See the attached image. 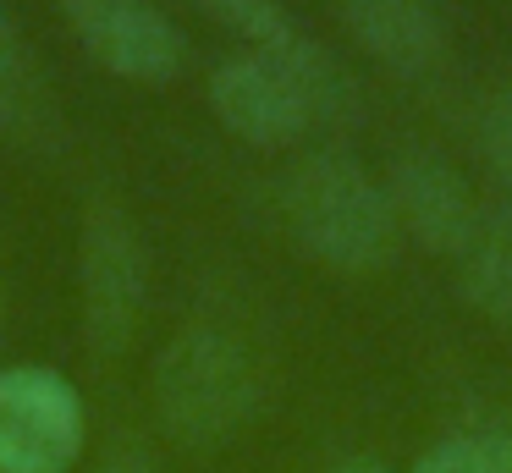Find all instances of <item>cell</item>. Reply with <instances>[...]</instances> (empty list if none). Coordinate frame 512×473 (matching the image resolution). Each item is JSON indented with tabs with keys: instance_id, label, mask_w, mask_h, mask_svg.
I'll use <instances>...</instances> for the list:
<instances>
[{
	"instance_id": "1",
	"label": "cell",
	"mask_w": 512,
	"mask_h": 473,
	"mask_svg": "<svg viewBox=\"0 0 512 473\" xmlns=\"http://www.w3.org/2000/svg\"><path fill=\"white\" fill-rule=\"evenodd\" d=\"M281 204L292 237L336 270H375L397 248V215L386 187L342 149L303 154L281 182Z\"/></svg>"
},
{
	"instance_id": "2",
	"label": "cell",
	"mask_w": 512,
	"mask_h": 473,
	"mask_svg": "<svg viewBox=\"0 0 512 473\" xmlns=\"http://www.w3.org/2000/svg\"><path fill=\"white\" fill-rule=\"evenodd\" d=\"M254 402H259V374L237 336L193 325L160 347L155 407L160 424L182 446H215V440L237 435L254 418Z\"/></svg>"
},
{
	"instance_id": "3",
	"label": "cell",
	"mask_w": 512,
	"mask_h": 473,
	"mask_svg": "<svg viewBox=\"0 0 512 473\" xmlns=\"http://www.w3.org/2000/svg\"><path fill=\"white\" fill-rule=\"evenodd\" d=\"M83 451V402L39 363L0 369V473H67Z\"/></svg>"
},
{
	"instance_id": "4",
	"label": "cell",
	"mask_w": 512,
	"mask_h": 473,
	"mask_svg": "<svg viewBox=\"0 0 512 473\" xmlns=\"http://www.w3.org/2000/svg\"><path fill=\"white\" fill-rule=\"evenodd\" d=\"M78 275H83V330H89V347L122 352L138 325V308H144V242H138V226L111 198L89 204V215H83Z\"/></svg>"
},
{
	"instance_id": "5",
	"label": "cell",
	"mask_w": 512,
	"mask_h": 473,
	"mask_svg": "<svg viewBox=\"0 0 512 473\" xmlns=\"http://www.w3.org/2000/svg\"><path fill=\"white\" fill-rule=\"evenodd\" d=\"M210 105L226 127L254 138V143H287V138H298V132H309L314 121H320L309 88H303L270 50L232 55V61L215 66Z\"/></svg>"
},
{
	"instance_id": "6",
	"label": "cell",
	"mask_w": 512,
	"mask_h": 473,
	"mask_svg": "<svg viewBox=\"0 0 512 473\" xmlns=\"http://www.w3.org/2000/svg\"><path fill=\"white\" fill-rule=\"evenodd\" d=\"M67 22L94 61L122 77H171L188 55L171 17H160L149 0H67Z\"/></svg>"
},
{
	"instance_id": "7",
	"label": "cell",
	"mask_w": 512,
	"mask_h": 473,
	"mask_svg": "<svg viewBox=\"0 0 512 473\" xmlns=\"http://www.w3.org/2000/svg\"><path fill=\"white\" fill-rule=\"evenodd\" d=\"M386 198H391V215H397V231L419 237L435 253H457V242L468 237V226L479 215L463 176L430 149H413L391 165Z\"/></svg>"
},
{
	"instance_id": "8",
	"label": "cell",
	"mask_w": 512,
	"mask_h": 473,
	"mask_svg": "<svg viewBox=\"0 0 512 473\" xmlns=\"http://www.w3.org/2000/svg\"><path fill=\"white\" fill-rule=\"evenodd\" d=\"M353 39L402 77H424L446 55V22L435 0H342Z\"/></svg>"
},
{
	"instance_id": "9",
	"label": "cell",
	"mask_w": 512,
	"mask_h": 473,
	"mask_svg": "<svg viewBox=\"0 0 512 473\" xmlns=\"http://www.w3.org/2000/svg\"><path fill=\"white\" fill-rule=\"evenodd\" d=\"M452 259H457V286H463L468 303L496 319H512V209L507 204L479 209Z\"/></svg>"
},
{
	"instance_id": "10",
	"label": "cell",
	"mask_w": 512,
	"mask_h": 473,
	"mask_svg": "<svg viewBox=\"0 0 512 473\" xmlns=\"http://www.w3.org/2000/svg\"><path fill=\"white\" fill-rule=\"evenodd\" d=\"M50 127H56V99H50L45 77H39L28 39L0 11V132L39 143V138H50Z\"/></svg>"
},
{
	"instance_id": "11",
	"label": "cell",
	"mask_w": 512,
	"mask_h": 473,
	"mask_svg": "<svg viewBox=\"0 0 512 473\" xmlns=\"http://www.w3.org/2000/svg\"><path fill=\"white\" fill-rule=\"evenodd\" d=\"M413 473H512V435H452L424 451Z\"/></svg>"
},
{
	"instance_id": "12",
	"label": "cell",
	"mask_w": 512,
	"mask_h": 473,
	"mask_svg": "<svg viewBox=\"0 0 512 473\" xmlns=\"http://www.w3.org/2000/svg\"><path fill=\"white\" fill-rule=\"evenodd\" d=\"M199 6H210L215 17H226L232 28L254 33L259 44H276L281 33L292 28V22H287V11H281L276 0H199Z\"/></svg>"
},
{
	"instance_id": "13",
	"label": "cell",
	"mask_w": 512,
	"mask_h": 473,
	"mask_svg": "<svg viewBox=\"0 0 512 473\" xmlns=\"http://www.w3.org/2000/svg\"><path fill=\"white\" fill-rule=\"evenodd\" d=\"M479 149H485L490 171L512 187V88H501L485 105V121H479Z\"/></svg>"
},
{
	"instance_id": "14",
	"label": "cell",
	"mask_w": 512,
	"mask_h": 473,
	"mask_svg": "<svg viewBox=\"0 0 512 473\" xmlns=\"http://www.w3.org/2000/svg\"><path fill=\"white\" fill-rule=\"evenodd\" d=\"M94 473H160V468H155V457H149L138 440H116V446L100 457V468H94Z\"/></svg>"
},
{
	"instance_id": "15",
	"label": "cell",
	"mask_w": 512,
	"mask_h": 473,
	"mask_svg": "<svg viewBox=\"0 0 512 473\" xmlns=\"http://www.w3.org/2000/svg\"><path fill=\"white\" fill-rule=\"evenodd\" d=\"M331 473H386L380 462H342V468H331Z\"/></svg>"
}]
</instances>
